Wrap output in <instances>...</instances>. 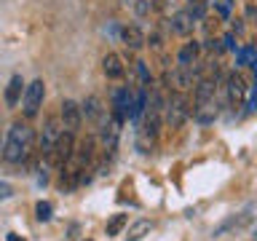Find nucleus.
I'll return each mask as SVG.
<instances>
[{
    "mask_svg": "<svg viewBox=\"0 0 257 241\" xmlns=\"http://www.w3.org/2000/svg\"><path fill=\"white\" fill-rule=\"evenodd\" d=\"M32 142H35V132L30 129V124L16 120L6 134L3 161H8V164H27V158L32 153Z\"/></svg>",
    "mask_w": 257,
    "mask_h": 241,
    "instance_id": "obj_1",
    "label": "nucleus"
},
{
    "mask_svg": "<svg viewBox=\"0 0 257 241\" xmlns=\"http://www.w3.org/2000/svg\"><path fill=\"white\" fill-rule=\"evenodd\" d=\"M72 156H75V132H67V129H64L62 137L54 145V150H48L43 156V164L51 166V169H62L64 164L72 161Z\"/></svg>",
    "mask_w": 257,
    "mask_h": 241,
    "instance_id": "obj_2",
    "label": "nucleus"
},
{
    "mask_svg": "<svg viewBox=\"0 0 257 241\" xmlns=\"http://www.w3.org/2000/svg\"><path fill=\"white\" fill-rule=\"evenodd\" d=\"M190 115H193V107L185 91H177L169 96V102H166V126L169 129H180Z\"/></svg>",
    "mask_w": 257,
    "mask_h": 241,
    "instance_id": "obj_3",
    "label": "nucleus"
},
{
    "mask_svg": "<svg viewBox=\"0 0 257 241\" xmlns=\"http://www.w3.org/2000/svg\"><path fill=\"white\" fill-rule=\"evenodd\" d=\"M43 96H46V83L43 80H32V83L24 88V96H22V112L24 118L32 120L40 112V107H43Z\"/></svg>",
    "mask_w": 257,
    "mask_h": 241,
    "instance_id": "obj_4",
    "label": "nucleus"
},
{
    "mask_svg": "<svg viewBox=\"0 0 257 241\" xmlns=\"http://www.w3.org/2000/svg\"><path fill=\"white\" fill-rule=\"evenodd\" d=\"M59 120L67 132H78L80 124H83V107L72 99H64L62 102V110H59Z\"/></svg>",
    "mask_w": 257,
    "mask_h": 241,
    "instance_id": "obj_5",
    "label": "nucleus"
},
{
    "mask_svg": "<svg viewBox=\"0 0 257 241\" xmlns=\"http://www.w3.org/2000/svg\"><path fill=\"white\" fill-rule=\"evenodd\" d=\"M169 83H172L177 91H188V88H193L196 86V80H198V70H193V67H177V70H172L169 72Z\"/></svg>",
    "mask_w": 257,
    "mask_h": 241,
    "instance_id": "obj_6",
    "label": "nucleus"
},
{
    "mask_svg": "<svg viewBox=\"0 0 257 241\" xmlns=\"http://www.w3.org/2000/svg\"><path fill=\"white\" fill-rule=\"evenodd\" d=\"M120 43H123L128 51H140L148 43V35L142 32L140 24H123L120 27Z\"/></svg>",
    "mask_w": 257,
    "mask_h": 241,
    "instance_id": "obj_7",
    "label": "nucleus"
},
{
    "mask_svg": "<svg viewBox=\"0 0 257 241\" xmlns=\"http://www.w3.org/2000/svg\"><path fill=\"white\" fill-rule=\"evenodd\" d=\"M62 132H64V126L59 124V120H56V118H46L43 132H40V153H43V156L48 150H54V145L62 137Z\"/></svg>",
    "mask_w": 257,
    "mask_h": 241,
    "instance_id": "obj_8",
    "label": "nucleus"
},
{
    "mask_svg": "<svg viewBox=\"0 0 257 241\" xmlns=\"http://www.w3.org/2000/svg\"><path fill=\"white\" fill-rule=\"evenodd\" d=\"M225 88H228L230 104H241L246 99V83H244V78H241L238 72H230V75L225 78Z\"/></svg>",
    "mask_w": 257,
    "mask_h": 241,
    "instance_id": "obj_9",
    "label": "nucleus"
},
{
    "mask_svg": "<svg viewBox=\"0 0 257 241\" xmlns=\"http://www.w3.org/2000/svg\"><path fill=\"white\" fill-rule=\"evenodd\" d=\"M80 107H83V115H86L88 120H94V124L102 126L104 120H107V118H104V115H107V110L102 107V99H99V96H88V99L80 104Z\"/></svg>",
    "mask_w": 257,
    "mask_h": 241,
    "instance_id": "obj_10",
    "label": "nucleus"
},
{
    "mask_svg": "<svg viewBox=\"0 0 257 241\" xmlns=\"http://www.w3.org/2000/svg\"><path fill=\"white\" fill-rule=\"evenodd\" d=\"M172 30L177 32V35H190L193 30H196V19H193V14L185 8V11H177L174 16H172Z\"/></svg>",
    "mask_w": 257,
    "mask_h": 241,
    "instance_id": "obj_11",
    "label": "nucleus"
},
{
    "mask_svg": "<svg viewBox=\"0 0 257 241\" xmlns=\"http://www.w3.org/2000/svg\"><path fill=\"white\" fill-rule=\"evenodd\" d=\"M94 156H96V140H94V137H86V140L80 142V148L75 150L72 161H75L78 166H83V169H86V166L94 161Z\"/></svg>",
    "mask_w": 257,
    "mask_h": 241,
    "instance_id": "obj_12",
    "label": "nucleus"
},
{
    "mask_svg": "<svg viewBox=\"0 0 257 241\" xmlns=\"http://www.w3.org/2000/svg\"><path fill=\"white\" fill-rule=\"evenodd\" d=\"M24 80L22 75H11V80H8V86H6V104L8 107H16V104L22 102V96H24Z\"/></svg>",
    "mask_w": 257,
    "mask_h": 241,
    "instance_id": "obj_13",
    "label": "nucleus"
},
{
    "mask_svg": "<svg viewBox=\"0 0 257 241\" xmlns=\"http://www.w3.org/2000/svg\"><path fill=\"white\" fill-rule=\"evenodd\" d=\"M217 78H198L196 86H193V91H196V102H209L214 99V91H217Z\"/></svg>",
    "mask_w": 257,
    "mask_h": 241,
    "instance_id": "obj_14",
    "label": "nucleus"
},
{
    "mask_svg": "<svg viewBox=\"0 0 257 241\" xmlns=\"http://www.w3.org/2000/svg\"><path fill=\"white\" fill-rule=\"evenodd\" d=\"M193 118H196L198 124H214V118H217V104H214V99L196 102V107H193Z\"/></svg>",
    "mask_w": 257,
    "mask_h": 241,
    "instance_id": "obj_15",
    "label": "nucleus"
},
{
    "mask_svg": "<svg viewBox=\"0 0 257 241\" xmlns=\"http://www.w3.org/2000/svg\"><path fill=\"white\" fill-rule=\"evenodd\" d=\"M198 54H201V43L190 40V43H185V46L180 48V54H177V62H180L182 67H193V64L198 62Z\"/></svg>",
    "mask_w": 257,
    "mask_h": 241,
    "instance_id": "obj_16",
    "label": "nucleus"
},
{
    "mask_svg": "<svg viewBox=\"0 0 257 241\" xmlns=\"http://www.w3.org/2000/svg\"><path fill=\"white\" fill-rule=\"evenodd\" d=\"M252 222V214L244 212V214H238V217H230V220H225L222 225H217V228L212 230V236H222V233H228V230H238V228H244V225Z\"/></svg>",
    "mask_w": 257,
    "mask_h": 241,
    "instance_id": "obj_17",
    "label": "nucleus"
},
{
    "mask_svg": "<svg viewBox=\"0 0 257 241\" xmlns=\"http://www.w3.org/2000/svg\"><path fill=\"white\" fill-rule=\"evenodd\" d=\"M102 70H104V75L112 78V80L123 78V62H120L118 54H107V56H104V59H102Z\"/></svg>",
    "mask_w": 257,
    "mask_h": 241,
    "instance_id": "obj_18",
    "label": "nucleus"
},
{
    "mask_svg": "<svg viewBox=\"0 0 257 241\" xmlns=\"http://www.w3.org/2000/svg\"><path fill=\"white\" fill-rule=\"evenodd\" d=\"M150 220H137V222H132L128 225V230H126V241H142L145 236L150 233Z\"/></svg>",
    "mask_w": 257,
    "mask_h": 241,
    "instance_id": "obj_19",
    "label": "nucleus"
},
{
    "mask_svg": "<svg viewBox=\"0 0 257 241\" xmlns=\"http://www.w3.org/2000/svg\"><path fill=\"white\" fill-rule=\"evenodd\" d=\"M126 222H128V214H112L107 222V236H118L126 228Z\"/></svg>",
    "mask_w": 257,
    "mask_h": 241,
    "instance_id": "obj_20",
    "label": "nucleus"
},
{
    "mask_svg": "<svg viewBox=\"0 0 257 241\" xmlns=\"http://www.w3.org/2000/svg\"><path fill=\"white\" fill-rule=\"evenodd\" d=\"M51 212H54V206L48 204V201H38V204H35V217H38L40 222L51 220Z\"/></svg>",
    "mask_w": 257,
    "mask_h": 241,
    "instance_id": "obj_21",
    "label": "nucleus"
},
{
    "mask_svg": "<svg viewBox=\"0 0 257 241\" xmlns=\"http://www.w3.org/2000/svg\"><path fill=\"white\" fill-rule=\"evenodd\" d=\"M257 46H246V48H241L238 51V64H254L257 59Z\"/></svg>",
    "mask_w": 257,
    "mask_h": 241,
    "instance_id": "obj_22",
    "label": "nucleus"
},
{
    "mask_svg": "<svg viewBox=\"0 0 257 241\" xmlns=\"http://www.w3.org/2000/svg\"><path fill=\"white\" fill-rule=\"evenodd\" d=\"M188 11L193 14V19H204V14H206V6H204V0H196V3H193L190 0V6H188Z\"/></svg>",
    "mask_w": 257,
    "mask_h": 241,
    "instance_id": "obj_23",
    "label": "nucleus"
},
{
    "mask_svg": "<svg viewBox=\"0 0 257 241\" xmlns=\"http://www.w3.org/2000/svg\"><path fill=\"white\" fill-rule=\"evenodd\" d=\"M150 8H153L150 0H134V11H137V16H148Z\"/></svg>",
    "mask_w": 257,
    "mask_h": 241,
    "instance_id": "obj_24",
    "label": "nucleus"
},
{
    "mask_svg": "<svg viewBox=\"0 0 257 241\" xmlns=\"http://www.w3.org/2000/svg\"><path fill=\"white\" fill-rule=\"evenodd\" d=\"M214 8H217V11H220V16H222V19H228V16H230L228 0H214Z\"/></svg>",
    "mask_w": 257,
    "mask_h": 241,
    "instance_id": "obj_25",
    "label": "nucleus"
},
{
    "mask_svg": "<svg viewBox=\"0 0 257 241\" xmlns=\"http://www.w3.org/2000/svg\"><path fill=\"white\" fill-rule=\"evenodd\" d=\"M137 72H140L142 83H150V70H148V64H145V62H137Z\"/></svg>",
    "mask_w": 257,
    "mask_h": 241,
    "instance_id": "obj_26",
    "label": "nucleus"
},
{
    "mask_svg": "<svg viewBox=\"0 0 257 241\" xmlns=\"http://www.w3.org/2000/svg\"><path fill=\"white\" fill-rule=\"evenodd\" d=\"M14 196V185H8V182H3V180H0V198H11Z\"/></svg>",
    "mask_w": 257,
    "mask_h": 241,
    "instance_id": "obj_27",
    "label": "nucleus"
},
{
    "mask_svg": "<svg viewBox=\"0 0 257 241\" xmlns=\"http://www.w3.org/2000/svg\"><path fill=\"white\" fill-rule=\"evenodd\" d=\"M246 110H249V112H257V80H254L252 96H249V102H246Z\"/></svg>",
    "mask_w": 257,
    "mask_h": 241,
    "instance_id": "obj_28",
    "label": "nucleus"
},
{
    "mask_svg": "<svg viewBox=\"0 0 257 241\" xmlns=\"http://www.w3.org/2000/svg\"><path fill=\"white\" fill-rule=\"evenodd\" d=\"M246 19L257 24V8H254V6H246Z\"/></svg>",
    "mask_w": 257,
    "mask_h": 241,
    "instance_id": "obj_29",
    "label": "nucleus"
},
{
    "mask_svg": "<svg viewBox=\"0 0 257 241\" xmlns=\"http://www.w3.org/2000/svg\"><path fill=\"white\" fill-rule=\"evenodd\" d=\"M244 32V19H236L233 22V35H241Z\"/></svg>",
    "mask_w": 257,
    "mask_h": 241,
    "instance_id": "obj_30",
    "label": "nucleus"
},
{
    "mask_svg": "<svg viewBox=\"0 0 257 241\" xmlns=\"http://www.w3.org/2000/svg\"><path fill=\"white\" fill-rule=\"evenodd\" d=\"M6 238H8V241H24V238H19V236H16V233H8Z\"/></svg>",
    "mask_w": 257,
    "mask_h": 241,
    "instance_id": "obj_31",
    "label": "nucleus"
},
{
    "mask_svg": "<svg viewBox=\"0 0 257 241\" xmlns=\"http://www.w3.org/2000/svg\"><path fill=\"white\" fill-rule=\"evenodd\" d=\"M254 46H257V38H254Z\"/></svg>",
    "mask_w": 257,
    "mask_h": 241,
    "instance_id": "obj_32",
    "label": "nucleus"
},
{
    "mask_svg": "<svg viewBox=\"0 0 257 241\" xmlns=\"http://www.w3.org/2000/svg\"><path fill=\"white\" fill-rule=\"evenodd\" d=\"M228 3H230V0H228Z\"/></svg>",
    "mask_w": 257,
    "mask_h": 241,
    "instance_id": "obj_33",
    "label": "nucleus"
},
{
    "mask_svg": "<svg viewBox=\"0 0 257 241\" xmlns=\"http://www.w3.org/2000/svg\"><path fill=\"white\" fill-rule=\"evenodd\" d=\"M254 238H257V236H254Z\"/></svg>",
    "mask_w": 257,
    "mask_h": 241,
    "instance_id": "obj_34",
    "label": "nucleus"
}]
</instances>
